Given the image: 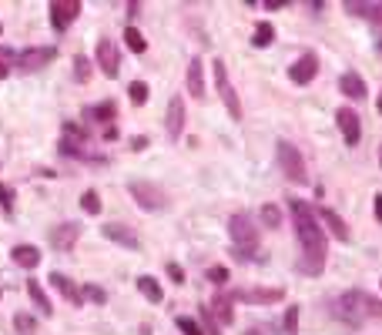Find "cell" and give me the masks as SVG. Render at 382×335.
I'll return each mask as SVG.
<instances>
[{
  "label": "cell",
  "mask_w": 382,
  "mask_h": 335,
  "mask_svg": "<svg viewBox=\"0 0 382 335\" xmlns=\"http://www.w3.org/2000/svg\"><path fill=\"white\" fill-rule=\"evenodd\" d=\"M81 208H84L88 215H101V195H98V191H94V188L84 191V195H81Z\"/></svg>",
  "instance_id": "cell-29"
},
{
  "label": "cell",
  "mask_w": 382,
  "mask_h": 335,
  "mask_svg": "<svg viewBox=\"0 0 382 335\" xmlns=\"http://www.w3.org/2000/svg\"><path fill=\"white\" fill-rule=\"evenodd\" d=\"M318 218H322V222H326L328 228H332V234H336L338 242H349V225L342 222V218H338V215L332 212V208H322V212H318Z\"/></svg>",
  "instance_id": "cell-22"
},
{
  "label": "cell",
  "mask_w": 382,
  "mask_h": 335,
  "mask_svg": "<svg viewBox=\"0 0 382 335\" xmlns=\"http://www.w3.org/2000/svg\"><path fill=\"white\" fill-rule=\"evenodd\" d=\"M128 98H131V104H138V108H141L144 100H148V84H144V81H131V88H128Z\"/></svg>",
  "instance_id": "cell-31"
},
{
  "label": "cell",
  "mask_w": 382,
  "mask_h": 335,
  "mask_svg": "<svg viewBox=\"0 0 382 335\" xmlns=\"http://www.w3.org/2000/svg\"><path fill=\"white\" fill-rule=\"evenodd\" d=\"M77 14H81V4H77V0H54V4H51V24H54V31H67V27L77 21Z\"/></svg>",
  "instance_id": "cell-11"
},
{
  "label": "cell",
  "mask_w": 382,
  "mask_h": 335,
  "mask_svg": "<svg viewBox=\"0 0 382 335\" xmlns=\"http://www.w3.org/2000/svg\"><path fill=\"white\" fill-rule=\"evenodd\" d=\"M379 114H382V94H379Z\"/></svg>",
  "instance_id": "cell-45"
},
{
  "label": "cell",
  "mask_w": 382,
  "mask_h": 335,
  "mask_svg": "<svg viewBox=\"0 0 382 335\" xmlns=\"http://www.w3.org/2000/svg\"><path fill=\"white\" fill-rule=\"evenodd\" d=\"M235 302H248V305H272V302H282L285 292L282 289H238L231 295Z\"/></svg>",
  "instance_id": "cell-13"
},
{
  "label": "cell",
  "mask_w": 382,
  "mask_h": 335,
  "mask_svg": "<svg viewBox=\"0 0 382 335\" xmlns=\"http://www.w3.org/2000/svg\"><path fill=\"white\" fill-rule=\"evenodd\" d=\"M208 282H215V285H225V282H228V268H225V265L208 268Z\"/></svg>",
  "instance_id": "cell-38"
},
{
  "label": "cell",
  "mask_w": 382,
  "mask_h": 335,
  "mask_svg": "<svg viewBox=\"0 0 382 335\" xmlns=\"http://www.w3.org/2000/svg\"><path fill=\"white\" fill-rule=\"evenodd\" d=\"M51 285H54V289L61 292V295H64V299L71 302V305H81V302H84L81 289H77V285H74L71 279H67V275H61V272H51Z\"/></svg>",
  "instance_id": "cell-17"
},
{
  "label": "cell",
  "mask_w": 382,
  "mask_h": 335,
  "mask_svg": "<svg viewBox=\"0 0 382 335\" xmlns=\"http://www.w3.org/2000/svg\"><path fill=\"white\" fill-rule=\"evenodd\" d=\"M379 161H382V148H379Z\"/></svg>",
  "instance_id": "cell-46"
},
{
  "label": "cell",
  "mask_w": 382,
  "mask_h": 335,
  "mask_svg": "<svg viewBox=\"0 0 382 335\" xmlns=\"http://www.w3.org/2000/svg\"><path fill=\"white\" fill-rule=\"evenodd\" d=\"M275 41V27L268 21H262V24H255V34H251V44L255 47H268Z\"/></svg>",
  "instance_id": "cell-26"
},
{
  "label": "cell",
  "mask_w": 382,
  "mask_h": 335,
  "mask_svg": "<svg viewBox=\"0 0 382 335\" xmlns=\"http://www.w3.org/2000/svg\"><path fill=\"white\" fill-rule=\"evenodd\" d=\"M124 41H128V47H131L134 54H144V51H148V41H144V34L138 31V27H128V31H124Z\"/></svg>",
  "instance_id": "cell-28"
},
{
  "label": "cell",
  "mask_w": 382,
  "mask_h": 335,
  "mask_svg": "<svg viewBox=\"0 0 382 335\" xmlns=\"http://www.w3.org/2000/svg\"><path fill=\"white\" fill-rule=\"evenodd\" d=\"M346 11L356 14V17H366L372 27H382V4H356V0H349Z\"/></svg>",
  "instance_id": "cell-19"
},
{
  "label": "cell",
  "mask_w": 382,
  "mask_h": 335,
  "mask_svg": "<svg viewBox=\"0 0 382 335\" xmlns=\"http://www.w3.org/2000/svg\"><path fill=\"white\" fill-rule=\"evenodd\" d=\"M14 325H17V332H21V335H37V322H34L27 312L17 315V319H14Z\"/></svg>",
  "instance_id": "cell-32"
},
{
  "label": "cell",
  "mask_w": 382,
  "mask_h": 335,
  "mask_svg": "<svg viewBox=\"0 0 382 335\" xmlns=\"http://www.w3.org/2000/svg\"><path fill=\"white\" fill-rule=\"evenodd\" d=\"M84 138H88V131H84V128H81V124H71L67 121L64 124V131H61V141H71V145H84Z\"/></svg>",
  "instance_id": "cell-27"
},
{
  "label": "cell",
  "mask_w": 382,
  "mask_h": 335,
  "mask_svg": "<svg viewBox=\"0 0 382 335\" xmlns=\"http://www.w3.org/2000/svg\"><path fill=\"white\" fill-rule=\"evenodd\" d=\"M379 54H382V41H379Z\"/></svg>",
  "instance_id": "cell-47"
},
{
  "label": "cell",
  "mask_w": 382,
  "mask_h": 335,
  "mask_svg": "<svg viewBox=\"0 0 382 335\" xmlns=\"http://www.w3.org/2000/svg\"><path fill=\"white\" fill-rule=\"evenodd\" d=\"M316 74H318V57L312 51H306L295 64H288V81L292 84H308V81H316Z\"/></svg>",
  "instance_id": "cell-10"
},
{
  "label": "cell",
  "mask_w": 382,
  "mask_h": 335,
  "mask_svg": "<svg viewBox=\"0 0 382 335\" xmlns=\"http://www.w3.org/2000/svg\"><path fill=\"white\" fill-rule=\"evenodd\" d=\"M164 128H168V138H171V141H178L181 131H185V100L178 98V94L168 100V121H164Z\"/></svg>",
  "instance_id": "cell-14"
},
{
  "label": "cell",
  "mask_w": 382,
  "mask_h": 335,
  "mask_svg": "<svg viewBox=\"0 0 382 335\" xmlns=\"http://www.w3.org/2000/svg\"><path fill=\"white\" fill-rule=\"evenodd\" d=\"M188 94L205 98V64H201V57H191V64H188Z\"/></svg>",
  "instance_id": "cell-16"
},
{
  "label": "cell",
  "mask_w": 382,
  "mask_h": 335,
  "mask_svg": "<svg viewBox=\"0 0 382 335\" xmlns=\"http://www.w3.org/2000/svg\"><path fill=\"white\" fill-rule=\"evenodd\" d=\"M94 57H98V67L104 71V78L114 81L121 74V54H118V47H114V41H98Z\"/></svg>",
  "instance_id": "cell-8"
},
{
  "label": "cell",
  "mask_w": 382,
  "mask_h": 335,
  "mask_svg": "<svg viewBox=\"0 0 382 335\" xmlns=\"http://www.w3.org/2000/svg\"><path fill=\"white\" fill-rule=\"evenodd\" d=\"M275 151H278V165H282L285 178L295 181V185H306L308 171H306V158H302V151H298L292 141H285V138L275 145Z\"/></svg>",
  "instance_id": "cell-4"
},
{
  "label": "cell",
  "mask_w": 382,
  "mask_h": 335,
  "mask_svg": "<svg viewBox=\"0 0 382 335\" xmlns=\"http://www.w3.org/2000/svg\"><path fill=\"white\" fill-rule=\"evenodd\" d=\"M336 124L338 131H342V138H346V145L356 148L362 138V124H359V114L352 111V108H338L336 111Z\"/></svg>",
  "instance_id": "cell-9"
},
{
  "label": "cell",
  "mask_w": 382,
  "mask_h": 335,
  "mask_svg": "<svg viewBox=\"0 0 382 335\" xmlns=\"http://www.w3.org/2000/svg\"><path fill=\"white\" fill-rule=\"evenodd\" d=\"M128 191L134 195V201L141 205L144 212H161L164 205H168L164 191L158 188V185H151V181H131V185H128Z\"/></svg>",
  "instance_id": "cell-6"
},
{
  "label": "cell",
  "mask_w": 382,
  "mask_h": 335,
  "mask_svg": "<svg viewBox=\"0 0 382 335\" xmlns=\"http://www.w3.org/2000/svg\"><path fill=\"white\" fill-rule=\"evenodd\" d=\"M231 295H218V299L211 302V309H208V312H211V319H215V322L218 325H231L235 322V312H231Z\"/></svg>",
  "instance_id": "cell-20"
},
{
  "label": "cell",
  "mask_w": 382,
  "mask_h": 335,
  "mask_svg": "<svg viewBox=\"0 0 382 335\" xmlns=\"http://www.w3.org/2000/svg\"><path fill=\"white\" fill-rule=\"evenodd\" d=\"M288 215H292L295 234H298V245H302V272L306 275H318L326 268V255H328L326 228L318 225L316 208L302 198H288Z\"/></svg>",
  "instance_id": "cell-1"
},
{
  "label": "cell",
  "mask_w": 382,
  "mask_h": 335,
  "mask_svg": "<svg viewBox=\"0 0 382 335\" xmlns=\"http://www.w3.org/2000/svg\"><path fill=\"white\" fill-rule=\"evenodd\" d=\"M282 329H285V335L298 332V309H295V305H288V312H285V319H282Z\"/></svg>",
  "instance_id": "cell-34"
},
{
  "label": "cell",
  "mask_w": 382,
  "mask_h": 335,
  "mask_svg": "<svg viewBox=\"0 0 382 335\" xmlns=\"http://www.w3.org/2000/svg\"><path fill=\"white\" fill-rule=\"evenodd\" d=\"M0 208H4L7 215L14 212V191L7 188V185H0Z\"/></svg>",
  "instance_id": "cell-39"
},
{
  "label": "cell",
  "mask_w": 382,
  "mask_h": 335,
  "mask_svg": "<svg viewBox=\"0 0 382 335\" xmlns=\"http://www.w3.org/2000/svg\"><path fill=\"white\" fill-rule=\"evenodd\" d=\"M168 275H171V282H178V285H181V282H185V268L175 265V262H168Z\"/></svg>",
  "instance_id": "cell-40"
},
{
  "label": "cell",
  "mask_w": 382,
  "mask_h": 335,
  "mask_svg": "<svg viewBox=\"0 0 382 335\" xmlns=\"http://www.w3.org/2000/svg\"><path fill=\"white\" fill-rule=\"evenodd\" d=\"M265 7L268 11H282V7H288V0H265Z\"/></svg>",
  "instance_id": "cell-41"
},
{
  "label": "cell",
  "mask_w": 382,
  "mask_h": 335,
  "mask_svg": "<svg viewBox=\"0 0 382 335\" xmlns=\"http://www.w3.org/2000/svg\"><path fill=\"white\" fill-rule=\"evenodd\" d=\"M54 57H57L54 47H27V51L17 57V67H21L24 74H34V71H41V67L51 64Z\"/></svg>",
  "instance_id": "cell-7"
},
{
  "label": "cell",
  "mask_w": 382,
  "mask_h": 335,
  "mask_svg": "<svg viewBox=\"0 0 382 335\" xmlns=\"http://www.w3.org/2000/svg\"><path fill=\"white\" fill-rule=\"evenodd\" d=\"M228 234H231V252H235L241 262H248V258L258 252V228H255V222H251V215H245V212L231 215Z\"/></svg>",
  "instance_id": "cell-2"
},
{
  "label": "cell",
  "mask_w": 382,
  "mask_h": 335,
  "mask_svg": "<svg viewBox=\"0 0 382 335\" xmlns=\"http://www.w3.org/2000/svg\"><path fill=\"white\" fill-rule=\"evenodd\" d=\"M27 295H31V299H34V305H37V309H41V315H47V319H51V315H54V305H51V302H47L44 289H41V285H37V282H27Z\"/></svg>",
  "instance_id": "cell-25"
},
{
  "label": "cell",
  "mask_w": 382,
  "mask_h": 335,
  "mask_svg": "<svg viewBox=\"0 0 382 335\" xmlns=\"http://www.w3.org/2000/svg\"><path fill=\"white\" fill-rule=\"evenodd\" d=\"M178 329H181L185 335H205L201 332V325H198L195 319H188V315H178Z\"/></svg>",
  "instance_id": "cell-36"
},
{
  "label": "cell",
  "mask_w": 382,
  "mask_h": 335,
  "mask_svg": "<svg viewBox=\"0 0 382 335\" xmlns=\"http://www.w3.org/2000/svg\"><path fill=\"white\" fill-rule=\"evenodd\" d=\"M77 238H81V225L77 222H64V225H57V228H51V245L57 252H71L77 245Z\"/></svg>",
  "instance_id": "cell-12"
},
{
  "label": "cell",
  "mask_w": 382,
  "mask_h": 335,
  "mask_svg": "<svg viewBox=\"0 0 382 335\" xmlns=\"http://www.w3.org/2000/svg\"><path fill=\"white\" fill-rule=\"evenodd\" d=\"M131 148H134V151H144V148H148V138H141V134H138V138H131Z\"/></svg>",
  "instance_id": "cell-42"
},
{
  "label": "cell",
  "mask_w": 382,
  "mask_h": 335,
  "mask_svg": "<svg viewBox=\"0 0 382 335\" xmlns=\"http://www.w3.org/2000/svg\"><path fill=\"white\" fill-rule=\"evenodd\" d=\"M211 71H215V88H218L221 100H225V108H228L231 121H241V100H238V94H235V88H231L225 61H215V64H211Z\"/></svg>",
  "instance_id": "cell-5"
},
{
  "label": "cell",
  "mask_w": 382,
  "mask_h": 335,
  "mask_svg": "<svg viewBox=\"0 0 382 335\" xmlns=\"http://www.w3.org/2000/svg\"><path fill=\"white\" fill-rule=\"evenodd\" d=\"M262 225L265 228H282V212L275 205H262Z\"/></svg>",
  "instance_id": "cell-30"
},
{
  "label": "cell",
  "mask_w": 382,
  "mask_h": 335,
  "mask_svg": "<svg viewBox=\"0 0 382 335\" xmlns=\"http://www.w3.org/2000/svg\"><path fill=\"white\" fill-rule=\"evenodd\" d=\"M338 91H342L346 98L359 100V98H366V81H362L356 71H346V74L338 78Z\"/></svg>",
  "instance_id": "cell-18"
},
{
  "label": "cell",
  "mask_w": 382,
  "mask_h": 335,
  "mask_svg": "<svg viewBox=\"0 0 382 335\" xmlns=\"http://www.w3.org/2000/svg\"><path fill=\"white\" fill-rule=\"evenodd\" d=\"M376 218L382 222V195H376Z\"/></svg>",
  "instance_id": "cell-44"
},
{
  "label": "cell",
  "mask_w": 382,
  "mask_h": 335,
  "mask_svg": "<svg viewBox=\"0 0 382 335\" xmlns=\"http://www.w3.org/2000/svg\"><path fill=\"white\" fill-rule=\"evenodd\" d=\"M101 232H104V238H108V242H118L121 248H138V245H141V242H138V234H134V228H128V225L111 222V225H104Z\"/></svg>",
  "instance_id": "cell-15"
},
{
  "label": "cell",
  "mask_w": 382,
  "mask_h": 335,
  "mask_svg": "<svg viewBox=\"0 0 382 335\" xmlns=\"http://www.w3.org/2000/svg\"><path fill=\"white\" fill-rule=\"evenodd\" d=\"M74 78L81 81V84L91 78V61H88L84 54H77V57H74Z\"/></svg>",
  "instance_id": "cell-33"
},
{
  "label": "cell",
  "mask_w": 382,
  "mask_h": 335,
  "mask_svg": "<svg viewBox=\"0 0 382 335\" xmlns=\"http://www.w3.org/2000/svg\"><path fill=\"white\" fill-rule=\"evenodd\" d=\"M114 138H118V128H114V124H108V128H104V141H114Z\"/></svg>",
  "instance_id": "cell-43"
},
{
  "label": "cell",
  "mask_w": 382,
  "mask_h": 335,
  "mask_svg": "<svg viewBox=\"0 0 382 335\" xmlns=\"http://www.w3.org/2000/svg\"><path fill=\"white\" fill-rule=\"evenodd\" d=\"M11 258H14V265H21V268H37V265H41V252H37L34 245L11 248Z\"/></svg>",
  "instance_id": "cell-21"
},
{
  "label": "cell",
  "mask_w": 382,
  "mask_h": 335,
  "mask_svg": "<svg viewBox=\"0 0 382 335\" xmlns=\"http://www.w3.org/2000/svg\"><path fill=\"white\" fill-rule=\"evenodd\" d=\"M84 299H91V302H98V305H104L108 302V292L101 289V285H84V292H81Z\"/></svg>",
  "instance_id": "cell-35"
},
{
  "label": "cell",
  "mask_w": 382,
  "mask_h": 335,
  "mask_svg": "<svg viewBox=\"0 0 382 335\" xmlns=\"http://www.w3.org/2000/svg\"><path fill=\"white\" fill-rule=\"evenodd\" d=\"M138 292H141V295H144L148 302H154V305H158V302L164 299L161 285H158V279H151V275H141V279H138Z\"/></svg>",
  "instance_id": "cell-23"
},
{
  "label": "cell",
  "mask_w": 382,
  "mask_h": 335,
  "mask_svg": "<svg viewBox=\"0 0 382 335\" xmlns=\"http://www.w3.org/2000/svg\"><path fill=\"white\" fill-rule=\"evenodd\" d=\"M14 61H17V57H14V51H7V47H0V81L7 78V74H11V64Z\"/></svg>",
  "instance_id": "cell-37"
},
{
  "label": "cell",
  "mask_w": 382,
  "mask_h": 335,
  "mask_svg": "<svg viewBox=\"0 0 382 335\" xmlns=\"http://www.w3.org/2000/svg\"><path fill=\"white\" fill-rule=\"evenodd\" d=\"M0 295H4V292H0Z\"/></svg>",
  "instance_id": "cell-48"
},
{
  "label": "cell",
  "mask_w": 382,
  "mask_h": 335,
  "mask_svg": "<svg viewBox=\"0 0 382 335\" xmlns=\"http://www.w3.org/2000/svg\"><path fill=\"white\" fill-rule=\"evenodd\" d=\"M84 118H88V121H114V118H118V108H114V104H111V100H104V104H98V108H84Z\"/></svg>",
  "instance_id": "cell-24"
},
{
  "label": "cell",
  "mask_w": 382,
  "mask_h": 335,
  "mask_svg": "<svg viewBox=\"0 0 382 335\" xmlns=\"http://www.w3.org/2000/svg\"><path fill=\"white\" fill-rule=\"evenodd\" d=\"M336 315L349 325V329H359V325L369 319V295H362V292H346V295L336 302Z\"/></svg>",
  "instance_id": "cell-3"
}]
</instances>
